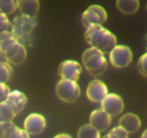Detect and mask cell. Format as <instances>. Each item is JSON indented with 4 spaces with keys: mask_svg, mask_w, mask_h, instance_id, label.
<instances>
[{
    "mask_svg": "<svg viewBox=\"0 0 147 138\" xmlns=\"http://www.w3.org/2000/svg\"><path fill=\"white\" fill-rule=\"evenodd\" d=\"M84 36L86 42L92 47L98 49L103 53H110L117 45L116 36L100 24L86 29Z\"/></svg>",
    "mask_w": 147,
    "mask_h": 138,
    "instance_id": "cell-1",
    "label": "cell"
},
{
    "mask_svg": "<svg viewBox=\"0 0 147 138\" xmlns=\"http://www.w3.org/2000/svg\"><path fill=\"white\" fill-rule=\"evenodd\" d=\"M0 48L5 54L7 61L13 65H20L27 57L25 46L17 41L11 32L0 34Z\"/></svg>",
    "mask_w": 147,
    "mask_h": 138,
    "instance_id": "cell-2",
    "label": "cell"
},
{
    "mask_svg": "<svg viewBox=\"0 0 147 138\" xmlns=\"http://www.w3.org/2000/svg\"><path fill=\"white\" fill-rule=\"evenodd\" d=\"M36 25V17H30L21 14L13 20L11 32L17 41L24 46H30L32 40V34Z\"/></svg>",
    "mask_w": 147,
    "mask_h": 138,
    "instance_id": "cell-3",
    "label": "cell"
},
{
    "mask_svg": "<svg viewBox=\"0 0 147 138\" xmlns=\"http://www.w3.org/2000/svg\"><path fill=\"white\" fill-rule=\"evenodd\" d=\"M103 54L101 51L92 47L83 52L82 61L89 74L93 77L102 76L107 68V61Z\"/></svg>",
    "mask_w": 147,
    "mask_h": 138,
    "instance_id": "cell-4",
    "label": "cell"
},
{
    "mask_svg": "<svg viewBox=\"0 0 147 138\" xmlns=\"http://www.w3.org/2000/svg\"><path fill=\"white\" fill-rule=\"evenodd\" d=\"M56 94L60 100L67 103H72L78 99L80 89L75 80L60 79L55 87Z\"/></svg>",
    "mask_w": 147,
    "mask_h": 138,
    "instance_id": "cell-5",
    "label": "cell"
},
{
    "mask_svg": "<svg viewBox=\"0 0 147 138\" xmlns=\"http://www.w3.org/2000/svg\"><path fill=\"white\" fill-rule=\"evenodd\" d=\"M133 58L131 50L123 45H116L109 53V60L113 67L123 68L131 64Z\"/></svg>",
    "mask_w": 147,
    "mask_h": 138,
    "instance_id": "cell-6",
    "label": "cell"
},
{
    "mask_svg": "<svg viewBox=\"0 0 147 138\" xmlns=\"http://www.w3.org/2000/svg\"><path fill=\"white\" fill-rule=\"evenodd\" d=\"M107 20L106 11L100 5H91L82 14V23L86 29L96 24L102 25Z\"/></svg>",
    "mask_w": 147,
    "mask_h": 138,
    "instance_id": "cell-7",
    "label": "cell"
},
{
    "mask_svg": "<svg viewBox=\"0 0 147 138\" xmlns=\"http://www.w3.org/2000/svg\"><path fill=\"white\" fill-rule=\"evenodd\" d=\"M100 107L111 116H117L122 113L124 104L122 98L116 93H108L100 102Z\"/></svg>",
    "mask_w": 147,
    "mask_h": 138,
    "instance_id": "cell-8",
    "label": "cell"
},
{
    "mask_svg": "<svg viewBox=\"0 0 147 138\" xmlns=\"http://www.w3.org/2000/svg\"><path fill=\"white\" fill-rule=\"evenodd\" d=\"M82 72V67L76 60H67L63 62L59 66L58 73L61 79L77 81Z\"/></svg>",
    "mask_w": 147,
    "mask_h": 138,
    "instance_id": "cell-9",
    "label": "cell"
},
{
    "mask_svg": "<svg viewBox=\"0 0 147 138\" xmlns=\"http://www.w3.org/2000/svg\"><path fill=\"white\" fill-rule=\"evenodd\" d=\"M108 93L109 90L106 85L97 79L90 82L86 90L88 99L95 103H100Z\"/></svg>",
    "mask_w": 147,
    "mask_h": 138,
    "instance_id": "cell-10",
    "label": "cell"
},
{
    "mask_svg": "<svg viewBox=\"0 0 147 138\" xmlns=\"http://www.w3.org/2000/svg\"><path fill=\"white\" fill-rule=\"evenodd\" d=\"M45 127V119L40 114H31L28 115L24 120V128L30 135H39L44 131Z\"/></svg>",
    "mask_w": 147,
    "mask_h": 138,
    "instance_id": "cell-11",
    "label": "cell"
},
{
    "mask_svg": "<svg viewBox=\"0 0 147 138\" xmlns=\"http://www.w3.org/2000/svg\"><path fill=\"white\" fill-rule=\"evenodd\" d=\"M90 124L99 132H104L111 124V116L100 109H96L90 116Z\"/></svg>",
    "mask_w": 147,
    "mask_h": 138,
    "instance_id": "cell-12",
    "label": "cell"
},
{
    "mask_svg": "<svg viewBox=\"0 0 147 138\" xmlns=\"http://www.w3.org/2000/svg\"><path fill=\"white\" fill-rule=\"evenodd\" d=\"M0 138H30V134L12 122H0Z\"/></svg>",
    "mask_w": 147,
    "mask_h": 138,
    "instance_id": "cell-13",
    "label": "cell"
},
{
    "mask_svg": "<svg viewBox=\"0 0 147 138\" xmlns=\"http://www.w3.org/2000/svg\"><path fill=\"white\" fill-rule=\"evenodd\" d=\"M119 126L123 127L129 134L136 133L141 127V120L135 114L127 113L120 118Z\"/></svg>",
    "mask_w": 147,
    "mask_h": 138,
    "instance_id": "cell-14",
    "label": "cell"
},
{
    "mask_svg": "<svg viewBox=\"0 0 147 138\" xmlns=\"http://www.w3.org/2000/svg\"><path fill=\"white\" fill-rule=\"evenodd\" d=\"M18 9L24 15L36 17L40 9L39 0H19Z\"/></svg>",
    "mask_w": 147,
    "mask_h": 138,
    "instance_id": "cell-15",
    "label": "cell"
},
{
    "mask_svg": "<svg viewBox=\"0 0 147 138\" xmlns=\"http://www.w3.org/2000/svg\"><path fill=\"white\" fill-rule=\"evenodd\" d=\"M7 101L13 106V107L17 111V114L21 112L24 109L27 103V96L20 91H12L9 93L7 97Z\"/></svg>",
    "mask_w": 147,
    "mask_h": 138,
    "instance_id": "cell-16",
    "label": "cell"
},
{
    "mask_svg": "<svg viewBox=\"0 0 147 138\" xmlns=\"http://www.w3.org/2000/svg\"><path fill=\"white\" fill-rule=\"evenodd\" d=\"M116 7L121 12L131 14L136 12L139 8V0H116Z\"/></svg>",
    "mask_w": 147,
    "mask_h": 138,
    "instance_id": "cell-17",
    "label": "cell"
},
{
    "mask_svg": "<svg viewBox=\"0 0 147 138\" xmlns=\"http://www.w3.org/2000/svg\"><path fill=\"white\" fill-rule=\"evenodd\" d=\"M17 114V111L8 101L0 103V122H12Z\"/></svg>",
    "mask_w": 147,
    "mask_h": 138,
    "instance_id": "cell-18",
    "label": "cell"
},
{
    "mask_svg": "<svg viewBox=\"0 0 147 138\" xmlns=\"http://www.w3.org/2000/svg\"><path fill=\"white\" fill-rule=\"evenodd\" d=\"M78 138H100V132L90 124H85L79 129Z\"/></svg>",
    "mask_w": 147,
    "mask_h": 138,
    "instance_id": "cell-19",
    "label": "cell"
},
{
    "mask_svg": "<svg viewBox=\"0 0 147 138\" xmlns=\"http://www.w3.org/2000/svg\"><path fill=\"white\" fill-rule=\"evenodd\" d=\"M19 0H0V12L12 14L18 8Z\"/></svg>",
    "mask_w": 147,
    "mask_h": 138,
    "instance_id": "cell-20",
    "label": "cell"
},
{
    "mask_svg": "<svg viewBox=\"0 0 147 138\" xmlns=\"http://www.w3.org/2000/svg\"><path fill=\"white\" fill-rule=\"evenodd\" d=\"M12 75V68L9 62H0V82L6 83Z\"/></svg>",
    "mask_w": 147,
    "mask_h": 138,
    "instance_id": "cell-21",
    "label": "cell"
},
{
    "mask_svg": "<svg viewBox=\"0 0 147 138\" xmlns=\"http://www.w3.org/2000/svg\"><path fill=\"white\" fill-rule=\"evenodd\" d=\"M106 135L109 138H129V133L121 126H115Z\"/></svg>",
    "mask_w": 147,
    "mask_h": 138,
    "instance_id": "cell-22",
    "label": "cell"
},
{
    "mask_svg": "<svg viewBox=\"0 0 147 138\" xmlns=\"http://www.w3.org/2000/svg\"><path fill=\"white\" fill-rule=\"evenodd\" d=\"M11 31V23L9 20L7 14L0 12V34L5 32Z\"/></svg>",
    "mask_w": 147,
    "mask_h": 138,
    "instance_id": "cell-23",
    "label": "cell"
},
{
    "mask_svg": "<svg viewBox=\"0 0 147 138\" xmlns=\"http://www.w3.org/2000/svg\"><path fill=\"white\" fill-rule=\"evenodd\" d=\"M138 69L142 76L147 77V53H144L139 59Z\"/></svg>",
    "mask_w": 147,
    "mask_h": 138,
    "instance_id": "cell-24",
    "label": "cell"
},
{
    "mask_svg": "<svg viewBox=\"0 0 147 138\" xmlns=\"http://www.w3.org/2000/svg\"><path fill=\"white\" fill-rule=\"evenodd\" d=\"M9 88L6 83L0 82V103L7 101V97L10 93Z\"/></svg>",
    "mask_w": 147,
    "mask_h": 138,
    "instance_id": "cell-25",
    "label": "cell"
},
{
    "mask_svg": "<svg viewBox=\"0 0 147 138\" xmlns=\"http://www.w3.org/2000/svg\"><path fill=\"white\" fill-rule=\"evenodd\" d=\"M0 62H8L4 52L0 48Z\"/></svg>",
    "mask_w": 147,
    "mask_h": 138,
    "instance_id": "cell-26",
    "label": "cell"
},
{
    "mask_svg": "<svg viewBox=\"0 0 147 138\" xmlns=\"http://www.w3.org/2000/svg\"><path fill=\"white\" fill-rule=\"evenodd\" d=\"M54 138H73L70 135H67V134H60V135H57Z\"/></svg>",
    "mask_w": 147,
    "mask_h": 138,
    "instance_id": "cell-27",
    "label": "cell"
},
{
    "mask_svg": "<svg viewBox=\"0 0 147 138\" xmlns=\"http://www.w3.org/2000/svg\"><path fill=\"white\" fill-rule=\"evenodd\" d=\"M141 138H147V129L143 132V134H142Z\"/></svg>",
    "mask_w": 147,
    "mask_h": 138,
    "instance_id": "cell-28",
    "label": "cell"
},
{
    "mask_svg": "<svg viewBox=\"0 0 147 138\" xmlns=\"http://www.w3.org/2000/svg\"><path fill=\"white\" fill-rule=\"evenodd\" d=\"M102 138H109V137H108L107 135H105V136L103 137H102Z\"/></svg>",
    "mask_w": 147,
    "mask_h": 138,
    "instance_id": "cell-29",
    "label": "cell"
},
{
    "mask_svg": "<svg viewBox=\"0 0 147 138\" xmlns=\"http://www.w3.org/2000/svg\"><path fill=\"white\" fill-rule=\"evenodd\" d=\"M140 138H141V137H140Z\"/></svg>",
    "mask_w": 147,
    "mask_h": 138,
    "instance_id": "cell-30",
    "label": "cell"
}]
</instances>
